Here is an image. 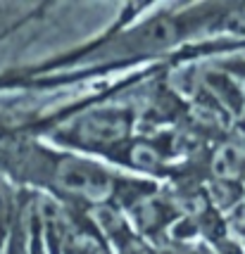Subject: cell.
Here are the masks:
<instances>
[{"label":"cell","mask_w":245,"mask_h":254,"mask_svg":"<svg viewBox=\"0 0 245 254\" xmlns=\"http://www.w3.org/2000/svg\"><path fill=\"white\" fill-rule=\"evenodd\" d=\"M241 164H243V152H241V147L226 143L214 152V157H212V174H214L217 181H231V178L238 176Z\"/></svg>","instance_id":"3957f363"},{"label":"cell","mask_w":245,"mask_h":254,"mask_svg":"<svg viewBox=\"0 0 245 254\" xmlns=\"http://www.w3.org/2000/svg\"><path fill=\"white\" fill-rule=\"evenodd\" d=\"M41 181L50 183L55 195L90 207L110 204L117 195V178L102 164L74 152H41Z\"/></svg>","instance_id":"6da1fadb"},{"label":"cell","mask_w":245,"mask_h":254,"mask_svg":"<svg viewBox=\"0 0 245 254\" xmlns=\"http://www.w3.org/2000/svg\"><path fill=\"white\" fill-rule=\"evenodd\" d=\"M210 197L212 202L217 204V207H234V192H231V188H229V183L226 181H214L210 186Z\"/></svg>","instance_id":"5b68a950"},{"label":"cell","mask_w":245,"mask_h":254,"mask_svg":"<svg viewBox=\"0 0 245 254\" xmlns=\"http://www.w3.org/2000/svg\"><path fill=\"white\" fill-rule=\"evenodd\" d=\"M117 254H153V252H150V247L134 233V235H129L124 243L117 245Z\"/></svg>","instance_id":"8992f818"},{"label":"cell","mask_w":245,"mask_h":254,"mask_svg":"<svg viewBox=\"0 0 245 254\" xmlns=\"http://www.w3.org/2000/svg\"><path fill=\"white\" fill-rule=\"evenodd\" d=\"M229 219L234 223H245V199H238L234 207H229Z\"/></svg>","instance_id":"52a82bcc"},{"label":"cell","mask_w":245,"mask_h":254,"mask_svg":"<svg viewBox=\"0 0 245 254\" xmlns=\"http://www.w3.org/2000/svg\"><path fill=\"white\" fill-rule=\"evenodd\" d=\"M129 164L141 169V171H157L164 164V157L157 150L155 145L150 143H136L129 150Z\"/></svg>","instance_id":"277c9868"},{"label":"cell","mask_w":245,"mask_h":254,"mask_svg":"<svg viewBox=\"0 0 245 254\" xmlns=\"http://www.w3.org/2000/svg\"><path fill=\"white\" fill-rule=\"evenodd\" d=\"M134 128V110L122 105L95 107L83 112L57 135V140L67 143L83 152H110L114 147H124Z\"/></svg>","instance_id":"7a4b0ae2"}]
</instances>
